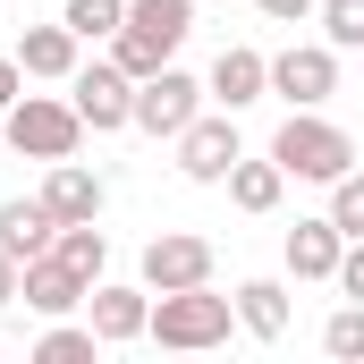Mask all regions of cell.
<instances>
[{"mask_svg":"<svg viewBox=\"0 0 364 364\" xmlns=\"http://www.w3.org/2000/svg\"><path fill=\"white\" fill-rule=\"evenodd\" d=\"M272 161L288 170V178L331 186V178H348V170H356V136H348L339 119H322V110H288V119H279V136H272Z\"/></svg>","mask_w":364,"mask_h":364,"instance_id":"obj_1","label":"cell"},{"mask_svg":"<svg viewBox=\"0 0 364 364\" xmlns=\"http://www.w3.org/2000/svg\"><path fill=\"white\" fill-rule=\"evenodd\" d=\"M229 322H237V296H212V279H203V288H161L144 339H161V348H178V356H203V348L229 339Z\"/></svg>","mask_w":364,"mask_h":364,"instance_id":"obj_2","label":"cell"},{"mask_svg":"<svg viewBox=\"0 0 364 364\" xmlns=\"http://www.w3.org/2000/svg\"><path fill=\"white\" fill-rule=\"evenodd\" d=\"M77 144H85V119H77V102L17 93V110H9V153H26V161H68Z\"/></svg>","mask_w":364,"mask_h":364,"instance_id":"obj_3","label":"cell"},{"mask_svg":"<svg viewBox=\"0 0 364 364\" xmlns=\"http://www.w3.org/2000/svg\"><path fill=\"white\" fill-rule=\"evenodd\" d=\"M203 102H212V93L195 85L186 68H153V77L136 85V127H144V136H161V144H178L186 127L203 119Z\"/></svg>","mask_w":364,"mask_h":364,"instance_id":"obj_4","label":"cell"},{"mask_svg":"<svg viewBox=\"0 0 364 364\" xmlns=\"http://www.w3.org/2000/svg\"><path fill=\"white\" fill-rule=\"evenodd\" d=\"M68 102H77V119H85L93 136H119V127H136V77L119 68V60H93L68 77Z\"/></svg>","mask_w":364,"mask_h":364,"instance_id":"obj_5","label":"cell"},{"mask_svg":"<svg viewBox=\"0 0 364 364\" xmlns=\"http://www.w3.org/2000/svg\"><path fill=\"white\" fill-rule=\"evenodd\" d=\"M272 93L288 110H322V102L339 93V51H331V43H288L272 60Z\"/></svg>","mask_w":364,"mask_h":364,"instance_id":"obj_6","label":"cell"},{"mask_svg":"<svg viewBox=\"0 0 364 364\" xmlns=\"http://www.w3.org/2000/svg\"><path fill=\"white\" fill-rule=\"evenodd\" d=\"M237 110H203L195 127L178 136V178H195V186H220L229 170H237Z\"/></svg>","mask_w":364,"mask_h":364,"instance_id":"obj_7","label":"cell"},{"mask_svg":"<svg viewBox=\"0 0 364 364\" xmlns=\"http://www.w3.org/2000/svg\"><path fill=\"white\" fill-rule=\"evenodd\" d=\"M212 279V237H195V229H161L153 246H144V288L161 296V288H203Z\"/></svg>","mask_w":364,"mask_h":364,"instance_id":"obj_8","label":"cell"},{"mask_svg":"<svg viewBox=\"0 0 364 364\" xmlns=\"http://www.w3.org/2000/svg\"><path fill=\"white\" fill-rule=\"evenodd\" d=\"M85 322L102 331V348H127V339H144V322H153V288L93 279V288H85Z\"/></svg>","mask_w":364,"mask_h":364,"instance_id":"obj_9","label":"cell"},{"mask_svg":"<svg viewBox=\"0 0 364 364\" xmlns=\"http://www.w3.org/2000/svg\"><path fill=\"white\" fill-rule=\"evenodd\" d=\"M203 93H212L220 110H246V102H263V93H272V60H263L255 43H229V51L212 60V77H203Z\"/></svg>","mask_w":364,"mask_h":364,"instance_id":"obj_10","label":"cell"},{"mask_svg":"<svg viewBox=\"0 0 364 364\" xmlns=\"http://www.w3.org/2000/svg\"><path fill=\"white\" fill-rule=\"evenodd\" d=\"M102 203H110V186L93 178L85 161L68 153V161H51V178H43V212L68 229V220H102Z\"/></svg>","mask_w":364,"mask_h":364,"instance_id":"obj_11","label":"cell"},{"mask_svg":"<svg viewBox=\"0 0 364 364\" xmlns=\"http://www.w3.org/2000/svg\"><path fill=\"white\" fill-rule=\"evenodd\" d=\"M85 288H93V279H77L60 255H34L26 279H17V305H34L43 322H60V314H77V305H85Z\"/></svg>","mask_w":364,"mask_h":364,"instance_id":"obj_12","label":"cell"},{"mask_svg":"<svg viewBox=\"0 0 364 364\" xmlns=\"http://www.w3.org/2000/svg\"><path fill=\"white\" fill-rule=\"evenodd\" d=\"M17 68L43 77V85H68V77H77V26H68V17H60V26H26V34H17Z\"/></svg>","mask_w":364,"mask_h":364,"instance_id":"obj_13","label":"cell"},{"mask_svg":"<svg viewBox=\"0 0 364 364\" xmlns=\"http://www.w3.org/2000/svg\"><path fill=\"white\" fill-rule=\"evenodd\" d=\"M279 255H288V272H296V279H339V255H348V237H339V220L322 212V220H296Z\"/></svg>","mask_w":364,"mask_h":364,"instance_id":"obj_14","label":"cell"},{"mask_svg":"<svg viewBox=\"0 0 364 364\" xmlns=\"http://www.w3.org/2000/svg\"><path fill=\"white\" fill-rule=\"evenodd\" d=\"M51 237H60V220L43 212V195H9L0 203V255L34 263V255H51Z\"/></svg>","mask_w":364,"mask_h":364,"instance_id":"obj_15","label":"cell"},{"mask_svg":"<svg viewBox=\"0 0 364 364\" xmlns=\"http://www.w3.org/2000/svg\"><path fill=\"white\" fill-rule=\"evenodd\" d=\"M229 203H237V212H255V220H263V212H279V195H288V170H279L272 153H263V161H246V153H237V170H229Z\"/></svg>","mask_w":364,"mask_h":364,"instance_id":"obj_16","label":"cell"},{"mask_svg":"<svg viewBox=\"0 0 364 364\" xmlns=\"http://www.w3.org/2000/svg\"><path fill=\"white\" fill-rule=\"evenodd\" d=\"M237 331L246 339H279L288 331V288L279 279H237Z\"/></svg>","mask_w":364,"mask_h":364,"instance_id":"obj_17","label":"cell"},{"mask_svg":"<svg viewBox=\"0 0 364 364\" xmlns=\"http://www.w3.org/2000/svg\"><path fill=\"white\" fill-rule=\"evenodd\" d=\"M195 9H203V0H127V26L153 34L161 51H178L186 34H195Z\"/></svg>","mask_w":364,"mask_h":364,"instance_id":"obj_18","label":"cell"},{"mask_svg":"<svg viewBox=\"0 0 364 364\" xmlns=\"http://www.w3.org/2000/svg\"><path fill=\"white\" fill-rule=\"evenodd\" d=\"M51 255H60L77 279H102V272H110V237H102L93 220H68V229L51 237Z\"/></svg>","mask_w":364,"mask_h":364,"instance_id":"obj_19","label":"cell"},{"mask_svg":"<svg viewBox=\"0 0 364 364\" xmlns=\"http://www.w3.org/2000/svg\"><path fill=\"white\" fill-rule=\"evenodd\" d=\"M93 348H102V331H93V322H68V314L34 339V356H43V364H85Z\"/></svg>","mask_w":364,"mask_h":364,"instance_id":"obj_20","label":"cell"},{"mask_svg":"<svg viewBox=\"0 0 364 364\" xmlns=\"http://www.w3.org/2000/svg\"><path fill=\"white\" fill-rule=\"evenodd\" d=\"M60 17L77 26V43H110L127 26V0H60Z\"/></svg>","mask_w":364,"mask_h":364,"instance_id":"obj_21","label":"cell"},{"mask_svg":"<svg viewBox=\"0 0 364 364\" xmlns=\"http://www.w3.org/2000/svg\"><path fill=\"white\" fill-rule=\"evenodd\" d=\"M110 60H119V68H127L136 85H144L153 68H170V51H161L153 34H136V26H119V34H110Z\"/></svg>","mask_w":364,"mask_h":364,"instance_id":"obj_22","label":"cell"},{"mask_svg":"<svg viewBox=\"0 0 364 364\" xmlns=\"http://www.w3.org/2000/svg\"><path fill=\"white\" fill-rule=\"evenodd\" d=\"M314 17H322V43L331 51H364V0H322Z\"/></svg>","mask_w":364,"mask_h":364,"instance_id":"obj_23","label":"cell"},{"mask_svg":"<svg viewBox=\"0 0 364 364\" xmlns=\"http://www.w3.org/2000/svg\"><path fill=\"white\" fill-rule=\"evenodd\" d=\"M322 348H331L339 364H356V356H364V305H356V296H348V305L322 322Z\"/></svg>","mask_w":364,"mask_h":364,"instance_id":"obj_24","label":"cell"},{"mask_svg":"<svg viewBox=\"0 0 364 364\" xmlns=\"http://www.w3.org/2000/svg\"><path fill=\"white\" fill-rule=\"evenodd\" d=\"M331 220H339V237H364V170L331 178Z\"/></svg>","mask_w":364,"mask_h":364,"instance_id":"obj_25","label":"cell"},{"mask_svg":"<svg viewBox=\"0 0 364 364\" xmlns=\"http://www.w3.org/2000/svg\"><path fill=\"white\" fill-rule=\"evenodd\" d=\"M339 296L364 305V237H348V255H339Z\"/></svg>","mask_w":364,"mask_h":364,"instance_id":"obj_26","label":"cell"},{"mask_svg":"<svg viewBox=\"0 0 364 364\" xmlns=\"http://www.w3.org/2000/svg\"><path fill=\"white\" fill-rule=\"evenodd\" d=\"M17 93H26V68H17V51H0V119L17 110Z\"/></svg>","mask_w":364,"mask_h":364,"instance_id":"obj_27","label":"cell"},{"mask_svg":"<svg viewBox=\"0 0 364 364\" xmlns=\"http://www.w3.org/2000/svg\"><path fill=\"white\" fill-rule=\"evenodd\" d=\"M255 9H263V17H272V26H305V17H314V9H322V0H255Z\"/></svg>","mask_w":364,"mask_h":364,"instance_id":"obj_28","label":"cell"},{"mask_svg":"<svg viewBox=\"0 0 364 364\" xmlns=\"http://www.w3.org/2000/svg\"><path fill=\"white\" fill-rule=\"evenodd\" d=\"M17 279H26V263H17V255H0V305H17Z\"/></svg>","mask_w":364,"mask_h":364,"instance_id":"obj_29","label":"cell"},{"mask_svg":"<svg viewBox=\"0 0 364 364\" xmlns=\"http://www.w3.org/2000/svg\"><path fill=\"white\" fill-rule=\"evenodd\" d=\"M0 153H9V119H0Z\"/></svg>","mask_w":364,"mask_h":364,"instance_id":"obj_30","label":"cell"},{"mask_svg":"<svg viewBox=\"0 0 364 364\" xmlns=\"http://www.w3.org/2000/svg\"><path fill=\"white\" fill-rule=\"evenodd\" d=\"M203 9H212V0H203Z\"/></svg>","mask_w":364,"mask_h":364,"instance_id":"obj_31","label":"cell"}]
</instances>
